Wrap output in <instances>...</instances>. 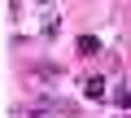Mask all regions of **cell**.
<instances>
[{
	"label": "cell",
	"instance_id": "6da1fadb",
	"mask_svg": "<svg viewBox=\"0 0 131 118\" xmlns=\"http://www.w3.org/2000/svg\"><path fill=\"white\" fill-rule=\"evenodd\" d=\"M83 92H88V101H101V96H105V79H101V74H88V79H83Z\"/></svg>",
	"mask_w": 131,
	"mask_h": 118
},
{
	"label": "cell",
	"instance_id": "7a4b0ae2",
	"mask_svg": "<svg viewBox=\"0 0 131 118\" xmlns=\"http://www.w3.org/2000/svg\"><path fill=\"white\" fill-rule=\"evenodd\" d=\"M79 52H83V57H88V52H101V39H96V35H83V39H79Z\"/></svg>",
	"mask_w": 131,
	"mask_h": 118
},
{
	"label": "cell",
	"instance_id": "3957f363",
	"mask_svg": "<svg viewBox=\"0 0 131 118\" xmlns=\"http://www.w3.org/2000/svg\"><path fill=\"white\" fill-rule=\"evenodd\" d=\"M114 101H118V105H127V109H131V92H127V88H118V92H114Z\"/></svg>",
	"mask_w": 131,
	"mask_h": 118
}]
</instances>
